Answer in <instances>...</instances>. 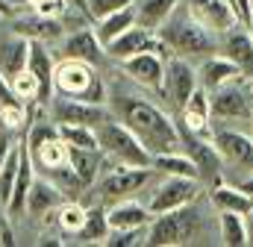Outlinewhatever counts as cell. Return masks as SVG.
Segmentation results:
<instances>
[{"mask_svg": "<svg viewBox=\"0 0 253 247\" xmlns=\"http://www.w3.org/2000/svg\"><path fill=\"white\" fill-rule=\"evenodd\" d=\"M109 109H112V115L118 121H124L138 135V141L150 150V156L168 153V150H177L180 147L177 118H171L153 100L132 97V94H109Z\"/></svg>", "mask_w": 253, "mask_h": 247, "instance_id": "1", "label": "cell"}, {"mask_svg": "<svg viewBox=\"0 0 253 247\" xmlns=\"http://www.w3.org/2000/svg\"><path fill=\"white\" fill-rule=\"evenodd\" d=\"M159 39L165 41V47L171 50V56H183V59H206L215 53V33H209L194 15L189 6L183 3V9L177 6L174 15L156 30Z\"/></svg>", "mask_w": 253, "mask_h": 247, "instance_id": "2", "label": "cell"}, {"mask_svg": "<svg viewBox=\"0 0 253 247\" xmlns=\"http://www.w3.org/2000/svg\"><path fill=\"white\" fill-rule=\"evenodd\" d=\"M203 233V215L197 209V200L189 206L153 215V221L147 224V245L150 247H180L191 245L197 236Z\"/></svg>", "mask_w": 253, "mask_h": 247, "instance_id": "3", "label": "cell"}, {"mask_svg": "<svg viewBox=\"0 0 253 247\" xmlns=\"http://www.w3.org/2000/svg\"><path fill=\"white\" fill-rule=\"evenodd\" d=\"M53 94L88 100V103H106V85L97 74V65L83 59H59L53 71Z\"/></svg>", "mask_w": 253, "mask_h": 247, "instance_id": "4", "label": "cell"}, {"mask_svg": "<svg viewBox=\"0 0 253 247\" xmlns=\"http://www.w3.org/2000/svg\"><path fill=\"white\" fill-rule=\"evenodd\" d=\"M97 147L118 168H150V162H153L150 150L138 141V135L115 115L97 126Z\"/></svg>", "mask_w": 253, "mask_h": 247, "instance_id": "5", "label": "cell"}, {"mask_svg": "<svg viewBox=\"0 0 253 247\" xmlns=\"http://www.w3.org/2000/svg\"><path fill=\"white\" fill-rule=\"evenodd\" d=\"M177 126H180V147H183V153L189 156L191 162H194L200 183L209 185V188L224 183V156L218 153L215 141L206 138V135L191 132L183 121H177Z\"/></svg>", "mask_w": 253, "mask_h": 247, "instance_id": "6", "label": "cell"}, {"mask_svg": "<svg viewBox=\"0 0 253 247\" xmlns=\"http://www.w3.org/2000/svg\"><path fill=\"white\" fill-rule=\"evenodd\" d=\"M153 165L150 168H112V171H106V174H100V180L94 183V197L100 200V203H106V206H112V203H118V200H126V197H132V194H138L144 185L153 180Z\"/></svg>", "mask_w": 253, "mask_h": 247, "instance_id": "7", "label": "cell"}, {"mask_svg": "<svg viewBox=\"0 0 253 247\" xmlns=\"http://www.w3.org/2000/svg\"><path fill=\"white\" fill-rule=\"evenodd\" d=\"M47 106H50V118L56 124H80V126L97 129L100 124L112 118V109H106V103L74 100V97H62V94H53Z\"/></svg>", "mask_w": 253, "mask_h": 247, "instance_id": "8", "label": "cell"}, {"mask_svg": "<svg viewBox=\"0 0 253 247\" xmlns=\"http://www.w3.org/2000/svg\"><path fill=\"white\" fill-rule=\"evenodd\" d=\"M200 191H203L200 180H191V177H165L162 183L153 188V194L147 200V209L153 215H162V212L189 206V203H194L200 197Z\"/></svg>", "mask_w": 253, "mask_h": 247, "instance_id": "9", "label": "cell"}, {"mask_svg": "<svg viewBox=\"0 0 253 247\" xmlns=\"http://www.w3.org/2000/svg\"><path fill=\"white\" fill-rule=\"evenodd\" d=\"M200 85L197 80V68L183 56H168L165 59V80H162V94L165 100L180 112L186 103H189L191 91Z\"/></svg>", "mask_w": 253, "mask_h": 247, "instance_id": "10", "label": "cell"}, {"mask_svg": "<svg viewBox=\"0 0 253 247\" xmlns=\"http://www.w3.org/2000/svg\"><path fill=\"white\" fill-rule=\"evenodd\" d=\"M103 50H106V59H112V62H124L129 56H135V53H144V50H156L165 59L171 56V50L165 47V41L159 39V33L147 30V27H138V24L129 27L126 33H121L118 39H112Z\"/></svg>", "mask_w": 253, "mask_h": 247, "instance_id": "11", "label": "cell"}, {"mask_svg": "<svg viewBox=\"0 0 253 247\" xmlns=\"http://www.w3.org/2000/svg\"><path fill=\"white\" fill-rule=\"evenodd\" d=\"M248 82L251 80L239 77V80L215 88L212 91V115H218V118H251L253 97Z\"/></svg>", "mask_w": 253, "mask_h": 247, "instance_id": "12", "label": "cell"}, {"mask_svg": "<svg viewBox=\"0 0 253 247\" xmlns=\"http://www.w3.org/2000/svg\"><path fill=\"white\" fill-rule=\"evenodd\" d=\"M56 44H59V59H83L91 65H100V59L106 56L100 39L94 36V27H88V24L68 30Z\"/></svg>", "mask_w": 253, "mask_h": 247, "instance_id": "13", "label": "cell"}, {"mask_svg": "<svg viewBox=\"0 0 253 247\" xmlns=\"http://www.w3.org/2000/svg\"><path fill=\"white\" fill-rule=\"evenodd\" d=\"M12 33L30 39V41H44V44H53L59 41L68 27H65L62 18H47V15H39L36 9L30 15H15L12 18Z\"/></svg>", "mask_w": 253, "mask_h": 247, "instance_id": "14", "label": "cell"}, {"mask_svg": "<svg viewBox=\"0 0 253 247\" xmlns=\"http://www.w3.org/2000/svg\"><path fill=\"white\" fill-rule=\"evenodd\" d=\"M124 68V74L129 80H135L138 85L150 88V91H162V80H165V56L156 53V50H144V53H135L129 59L118 62Z\"/></svg>", "mask_w": 253, "mask_h": 247, "instance_id": "15", "label": "cell"}, {"mask_svg": "<svg viewBox=\"0 0 253 247\" xmlns=\"http://www.w3.org/2000/svg\"><path fill=\"white\" fill-rule=\"evenodd\" d=\"M221 53L242 71L245 80L253 82V33L248 27L236 24L227 33H221Z\"/></svg>", "mask_w": 253, "mask_h": 247, "instance_id": "16", "label": "cell"}, {"mask_svg": "<svg viewBox=\"0 0 253 247\" xmlns=\"http://www.w3.org/2000/svg\"><path fill=\"white\" fill-rule=\"evenodd\" d=\"M212 141H215L218 153L224 156V162L253 171V135H245L239 129H215Z\"/></svg>", "mask_w": 253, "mask_h": 247, "instance_id": "17", "label": "cell"}, {"mask_svg": "<svg viewBox=\"0 0 253 247\" xmlns=\"http://www.w3.org/2000/svg\"><path fill=\"white\" fill-rule=\"evenodd\" d=\"M186 6H189L191 15H194L209 33H215V36H221V33H227L230 27L239 24L233 6H230L227 0H186Z\"/></svg>", "mask_w": 253, "mask_h": 247, "instance_id": "18", "label": "cell"}, {"mask_svg": "<svg viewBox=\"0 0 253 247\" xmlns=\"http://www.w3.org/2000/svg\"><path fill=\"white\" fill-rule=\"evenodd\" d=\"M18 153H21L18 180H15L12 197H9V203H6V215H9V218L27 215V194H30V185L36 180V162H33V153H30V147H27V138L18 141Z\"/></svg>", "mask_w": 253, "mask_h": 247, "instance_id": "19", "label": "cell"}, {"mask_svg": "<svg viewBox=\"0 0 253 247\" xmlns=\"http://www.w3.org/2000/svg\"><path fill=\"white\" fill-rule=\"evenodd\" d=\"M65 200H68V197L62 194V188L53 183L50 177L36 174V180H33V185H30V194H27V215L44 218L47 212L59 209Z\"/></svg>", "mask_w": 253, "mask_h": 247, "instance_id": "20", "label": "cell"}, {"mask_svg": "<svg viewBox=\"0 0 253 247\" xmlns=\"http://www.w3.org/2000/svg\"><path fill=\"white\" fill-rule=\"evenodd\" d=\"M177 121H183L197 135H209L212 138V129H209V121H212V94L203 85H197L191 91L189 103L180 109V118Z\"/></svg>", "mask_w": 253, "mask_h": 247, "instance_id": "21", "label": "cell"}, {"mask_svg": "<svg viewBox=\"0 0 253 247\" xmlns=\"http://www.w3.org/2000/svg\"><path fill=\"white\" fill-rule=\"evenodd\" d=\"M68 165L74 168V174L83 180V185H91L100 180V174H103V168L109 165V159L103 156V150L100 147H71V153H68Z\"/></svg>", "mask_w": 253, "mask_h": 247, "instance_id": "22", "label": "cell"}, {"mask_svg": "<svg viewBox=\"0 0 253 247\" xmlns=\"http://www.w3.org/2000/svg\"><path fill=\"white\" fill-rule=\"evenodd\" d=\"M239 77H242V71L227 59L224 53H221V56H215V53L206 56V59L200 62V68H197V80H200V85H203L209 94H212L215 88H221V85L239 80Z\"/></svg>", "mask_w": 253, "mask_h": 247, "instance_id": "23", "label": "cell"}, {"mask_svg": "<svg viewBox=\"0 0 253 247\" xmlns=\"http://www.w3.org/2000/svg\"><path fill=\"white\" fill-rule=\"evenodd\" d=\"M27 68L39 77V82H42V97H44V103H50V97H53V71H56L53 50H50L44 41H30Z\"/></svg>", "mask_w": 253, "mask_h": 247, "instance_id": "24", "label": "cell"}, {"mask_svg": "<svg viewBox=\"0 0 253 247\" xmlns=\"http://www.w3.org/2000/svg\"><path fill=\"white\" fill-rule=\"evenodd\" d=\"M106 218L112 230H135V227H147L153 221V212L135 200H118L112 206H106Z\"/></svg>", "mask_w": 253, "mask_h": 247, "instance_id": "25", "label": "cell"}, {"mask_svg": "<svg viewBox=\"0 0 253 247\" xmlns=\"http://www.w3.org/2000/svg\"><path fill=\"white\" fill-rule=\"evenodd\" d=\"M209 200L218 212H239L245 215L248 209H253V197L242 188V185H227V183H218L209 188Z\"/></svg>", "mask_w": 253, "mask_h": 247, "instance_id": "26", "label": "cell"}, {"mask_svg": "<svg viewBox=\"0 0 253 247\" xmlns=\"http://www.w3.org/2000/svg\"><path fill=\"white\" fill-rule=\"evenodd\" d=\"M129 27H135V6H132V3L124 6V9H118V12H109V15L97 18V21H94V36H97L100 44L106 47L112 39H118V36L126 33Z\"/></svg>", "mask_w": 253, "mask_h": 247, "instance_id": "27", "label": "cell"}, {"mask_svg": "<svg viewBox=\"0 0 253 247\" xmlns=\"http://www.w3.org/2000/svg\"><path fill=\"white\" fill-rule=\"evenodd\" d=\"M27 59H30V39H24L18 33L0 39V71L6 77H12L21 68H27Z\"/></svg>", "mask_w": 253, "mask_h": 247, "instance_id": "28", "label": "cell"}, {"mask_svg": "<svg viewBox=\"0 0 253 247\" xmlns=\"http://www.w3.org/2000/svg\"><path fill=\"white\" fill-rule=\"evenodd\" d=\"M132 6H135V24L138 27L159 30L174 15V9L180 6V0H135Z\"/></svg>", "mask_w": 253, "mask_h": 247, "instance_id": "29", "label": "cell"}, {"mask_svg": "<svg viewBox=\"0 0 253 247\" xmlns=\"http://www.w3.org/2000/svg\"><path fill=\"white\" fill-rule=\"evenodd\" d=\"M85 215H88V209H85L80 200H65L59 209H53V212L44 215V221H47V224L56 221V227H59L62 236H74V239H77V233L85 227Z\"/></svg>", "mask_w": 253, "mask_h": 247, "instance_id": "30", "label": "cell"}, {"mask_svg": "<svg viewBox=\"0 0 253 247\" xmlns=\"http://www.w3.org/2000/svg\"><path fill=\"white\" fill-rule=\"evenodd\" d=\"M109 218H106V203H94V206H88V215H85V227L77 233V239L74 242H80V245H103V239L109 236Z\"/></svg>", "mask_w": 253, "mask_h": 247, "instance_id": "31", "label": "cell"}, {"mask_svg": "<svg viewBox=\"0 0 253 247\" xmlns=\"http://www.w3.org/2000/svg\"><path fill=\"white\" fill-rule=\"evenodd\" d=\"M153 171L156 174H165V177H191V180H200L197 177V168L186 153H177V150H168V153H156L153 156Z\"/></svg>", "mask_w": 253, "mask_h": 247, "instance_id": "32", "label": "cell"}, {"mask_svg": "<svg viewBox=\"0 0 253 247\" xmlns=\"http://www.w3.org/2000/svg\"><path fill=\"white\" fill-rule=\"evenodd\" d=\"M9 82H12V91H15V97H18L21 103H27V106L44 103V97H42V82H39V77H36L30 68H21L18 74H12Z\"/></svg>", "mask_w": 253, "mask_h": 247, "instance_id": "33", "label": "cell"}, {"mask_svg": "<svg viewBox=\"0 0 253 247\" xmlns=\"http://www.w3.org/2000/svg\"><path fill=\"white\" fill-rule=\"evenodd\" d=\"M218 230H221V245H227V247H245L248 245L245 215H239V212H221L218 215Z\"/></svg>", "mask_w": 253, "mask_h": 247, "instance_id": "34", "label": "cell"}, {"mask_svg": "<svg viewBox=\"0 0 253 247\" xmlns=\"http://www.w3.org/2000/svg\"><path fill=\"white\" fill-rule=\"evenodd\" d=\"M18 165H21V153H18V141L12 147V153L6 156L3 168H0V206L6 209L9 197H12V188H15V180H18Z\"/></svg>", "mask_w": 253, "mask_h": 247, "instance_id": "35", "label": "cell"}, {"mask_svg": "<svg viewBox=\"0 0 253 247\" xmlns=\"http://www.w3.org/2000/svg\"><path fill=\"white\" fill-rule=\"evenodd\" d=\"M59 135L68 147H97V129L80 124H59Z\"/></svg>", "mask_w": 253, "mask_h": 247, "instance_id": "36", "label": "cell"}, {"mask_svg": "<svg viewBox=\"0 0 253 247\" xmlns=\"http://www.w3.org/2000/svg\"><path fill=\"white\" fill-rule=\"evenodd\" d=\"M141 245H147V227L109 230V236L103 239V247H141Z\"/></svg>", "mask_w": 253, "mask_h": 247, "instance_id": "37", "label": "cell"}, {"mask_svg": "<svg viewBox=\"0 0 253 247\" xmlns=\"http://www.w3.org/2000/svg\"><path fill=\"white\" fill-rule=\"evenodd\" d=\"M129 3H135V0H88V18L94 24L97 18H103L109 12H118V9H124Z\"/></svg>", "mask_w": 253, "mask_h": 247, "instance_id": "38", "label": "cell"}, {"mask_svg": "<svg viewBox=\"0 0 253 247\" xmlns=\"http://www.w3.org/2000/svg\"><path fill=\"white\" fill-rule=\"evenodd\" d=\"M227 3L233 6V12H236L239 24H242V27H248V24H251V0H227Z\"/></svg>", "mask_w": 253, "mask_h": 247, "instance_id": "39", "label": "cell"}, {"mask_svg": "<svg viewBox=\"0 0 253 247\" xmlns=\"http://www.w3.org/2000/svg\"><path fill=\"white\" fill-rule=\"evenodd\" d=\"M12 147H15V135H12L9 126H3V129H0V168H3V162H6V156L12 153Z\"/></svg>", "mask_w": 253, "mask_h": 247, "instance_id": "40", "label": "cell"}, {"mask_svg": "<svg viewBox=\"0 0 253 247\" xmlns=\"http://www.w3.org/2000/svg\"><path fill=\"white\" fill-rule=\"evenodd\" d=\"M12 245H15V233L9 227V215H3V221H0V247H12Z\"/></svg>", "mask_w": 253, "mask_h": 247, "instance_id": "41", "label": "cell"}, {"mask_svg": "<svg viewBox=\"0 0 253 247\" xmlns=\"http://www.w3.org/2000/svg\"><path fill=\"white\" fill-rule=\"evenodd\" d=\"M0 15H3L6 21H12V18L18 15V6H15L12 0H0Z\"/></svg>", "mask_w": 253, "mask_h": 247, "instance_id": "42", "label": "cell"}, {"mask_svg": "<svg viewBox=\"0 0 253 247\" xmlns=\"http://www.w3.org/2000/svg\"><path fill=\"white\" fill-rule=\"evenodd\" d=\"M245 227H248V245H253V209L245 212Z\"/></svg>", "mask_w": 253, "mask_h": 247, "instance_id": "43", "label": "cell"}, {"mask_svg": "<svg viewBox=\"0 0 253 247\" xmlns=\"http://www.w3.org/2000/svg\"><path fill=\"white\" fill-rule=\"evenodd\" d=\"M71 6H74V9H80L83 15H88V0H71Z\"/></svg>", "mask_w": 253, "mask_h": 247, "instance_id": "44", "label": "cell"}, {"mask_svg": "<svg viewBox=\"0 0 253 247\" xmlns=\"http://www.w3.org/2000/svg\"><path fill=\"white\" fill-rule=\"evenodd\" d=\"M239 185H242V188H245V191H248V194L253 197V177H248V180H242Z\"/></svg>", "mask_w": 253, "mask_h": 247, "instance_id": "45", "label": "cell"}, {"mask_svg": "<svg viewBox=\"0 0 253 247\" xmlns=\"http://www.w3.org/2000/svg\"><path fill=\"white\" fill-rule=\"evenodd\" d=\"M248 30L253 33V0H251V24H248Z\"/></svg>", "mask_w": 253, "mask_h": 247, "instance_id": "46", "label": "cell"}, {"mask_svg": "<svg viewBox=\"0 0 253 247\" xmlns=\"http://www.w3.org/2000/svg\"><path fill=\"white\" fill-rule=\"evenodd\" d=\"M3 21H6V18H3V15H0V24H3Z\"/></svg>", "mask_w": 253, "mask_h": 247, "instance_id": "47", "label": "cell"}, {"mask_svg": "<svg viewBox=\"0 0 253 247\" xmlns=\"http://www.w3.org/2000/svg\"><path fill=\"white\" fill-rule=\"evenodd\" d=\"M251 124H253V112H251Z\"/></svg>", "mask_w": 253, "mask_h": 247, "instance_id": "48", "label": "cell"}, {"mask_svg": "<svg viewBox=\"0 0 253 247\" xmlns=\"http://www.w3.org/2000/svg\"><path fill=\"white\" fill-rule=\"evenodd\" d=\"M0 129H3V121H0Z\"/></svg>", "mask_w": 253, "mask_h": 247, "instance_id": "49", "label": "cell"}, {"mask_svg": "<svg viewBox=\"0 0 253 247\" xmlns=\"http://www.w3.org/2000/svg\"><path fill=\"white\" fill-rule=\"evenodd\" d=\"M0 221H3V215H0Z\"/></svg>", "mask_w": 253, "mask_h": 247, "instance_id": "50", "label": "cell"}]
</instances>
